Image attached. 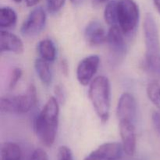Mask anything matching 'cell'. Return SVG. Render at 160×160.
Instances as JSON below:
<instances>
[{"instance_id":"cell-29","label":"cell","mask_w":160,"mask_h":160,"mask_svg":"<svg viewBox=\"0 0 160 160\" xmlns=\"http://www.w3.org/2000/svg\"><path fill=\"white\" fill-rule=\"evenodd\" d=\"M153 4H154L155 8L158 11V12L160 13V0H153Z\"/></svg>"},{"instance_id":"cell-21","label":"cell","mask_w":160,"mask_h":160,"mask_svg":"<svg viewBox=\"0 0 160 160\" xmlns=\"http://www.w3.org/2000/svg\"><path fill=\"white\" fill-rule=\"evenodd\" d=\"M22 75H23V70L20 67H15L12 70V73H11L9 81V88L10 90L15 88L16 86L17 85L18 82L20 81Z\"/></svg>"},{"instance_id":"cell-31","label":"cell","mask_w":160,"mask_h":160,"mask_svg":"<svg viewBox=\"0 0 160 160\" xmlns=\"http://www.w3.org/2000/svg\"><path fill=\"white\" fill-rule=\"evenodd\" d=\"M95 2H96L97 3H104L106 2L109 1V0H95Z\"/></svg>"},{"instance_id":"cell-20","label":"cell","mask_w":160,"mask_h":160,"mask_svg":"<svg viewBox=\"0 0 160 160\" xmlns=\"http://www.w3.org/2000/svg\"><path fill=\"white\" fill-rule=\"evenodd\" d=\"M145 67L148 72L160 78V57L145 59Z\"/></svg>"},{"instance_id":"cell-22","label":"cell","mask_w":160,"mask_h":160,"mask_svg":"<svg viewBox=\"0 0 160 160\" xmlns=\"http://www.w3.org/2000/svg\"><path fill=\"white\" fill-rule=\"evenodd\" d=\"M66 0H47V9L50 13H56L64 6Z\"/></svg>"},{"instance_id":"cell-3","label":"cell","mask_w":160,"mask_h":160,"mask_svg":"<svg viewBox=\"0 0 160 160\" xmlns=\"http://www.w3.org/2000/svg\"><path fill=\"white\" fill-rule=\"evenodd\" d=\"M37 90L34 84H30L21 95H7L1 98V110L6 113L24 114L29 112L37 103Z\"/></svg>"},{"instance_id":"cell-10","label":"cell","mask_w":160,"mask_h":160,"mask_svg":"<svg viewBox=\"0 0 160 160\" xmlns=\"http://www.w3.org/2000/svg\"><path fill=\"white\" fill-rule=\"evenodd\" d=\"M117 117L119 120H129L134 123L137 117V102L132 94L124 92L120 97L117 106Z\"/></svg>"},{"instance_id":"cell-18","label":"cell","mask_w":160,"mask_h":160,"mask_svg":"<svg viewBox=\"0 0 160 160\" xmlns=\"http://www.w3.org/2000/svg\"><path fill=\"white\" fill-rule=\"evenodd\" d=\"M105 21L110 27L118 25L117 23V0H111L107 3L104 10Z\"/></svg>"},{"instance_id":"cell-11","label":"cell","mask_w":160,"mask_h":160,"mask_svg":"<svg viewBox=\"0 0 160 160\" xmlns=\"http://www.w3.org/2000/svg\"><path fill=\"white\" fill-rule=\"evenodd\" d=\"M119 130L123 151L128 156H134L137 144L134 123L129 120H119Z\"/></svg>"},{"instance_id":"cell-32","label":"cell","mask_w":160,"mask_h":160,"mask_svg":"<svg viewBox=\"0 0 160 160\" xmlns=\"http://www.w3.org/2000/svg\"><path fill=\"white\" fill-rule=\"evenodd\" d=\"M12 1L15 2H17V3H20V2H21L22 0H12Z\"/></svg>"},{"instance_id":"cell-9","label":"cell","mask_w":160,"mask_h":160,"mask_svg":"<svg viewBox=\"0 0 160 160\" xmlns=\"http://www.w3.org/2000/svg\"><path fill=\"white\" fill-rule=\"evenodd\" d=\"M124 152L119 142H106L89 153L84 160H118Z\"/></svg>"},{"instance_id":"cell-25","label":"cell","mask_w":160,"mask_h":160,"mask_svg":"<svg viewBox=\"0 0 160 160\" xmlns=\"http://www.w3.org/2000/svg\"><path fill=\"white\" fill-rule=\"evenodd\" d=\"M55 98L58 100L59 103L63 104L66 100V93L64 92L63 88L61 85H56L54 88Z\"/></svg>"},{"instance_id":"cell-28","label":"cell","mask_w":160,"mask_h":160,"mask_svg":"<svg viewBox=\"0 0 160 160\" xmlns=\"http://www.w3.org/2000/svg\"><path fill=\"white\" fill-rule=\"evenodd\" d=\"M24 1L27 6L31 7V6H35V5H37L41 0H24Z\"/></svg>"},{"instance_id":"cell-2","label":"cell","mask_w":160,"mask_h":160,"mask_svg":"<svg viewBox=\"0 0 160 160\" xmlns=\"http://www.w3.org/2000/svg\"><path fill=\"white\" fill-rule=\"evenodd\" d=\"M88 95L97 116L102 123L109 118L111 106V84L106 77L98 76L89 86Z\"/></svg>"},{"instance_id":"cell-4","label":"cell","mask_w":160,"mask_h":160,"mask_svg":"<svg viewBox=\"0 0 160 160\" xmlns=\"http://www.w3.org/2000/svg\"><path fill=\"white\" fill-rule=\"evenodd\" d=\"M117 23L124 35L134 32L140 17L139 7L134 0H117Z\"/></svg>"},{"instance_id":"cell-30","label":"cell","mask_w":160,"mask_h":160,"mask_svg":"<svg viewBox=\"0 0 160 160\" xmlns=\"http://www.w3.org/2000/svg\"><path fill=\"white\" fill-rule=\"evenodd\" d=\"M83 1H84V0H70L72 4L74 5V6H78V5L81 4V3L83 2Z\"/></svg>"},{"instance_id":"cell-17","label":"cell","mask_w":160,"mask_h":160,"mask_svg":"<svg viewBox=\"0 0 160 160\" xmlns=\"http://www.w3.org/2000/svg\"><path fill=\"white\" fill-rule=\"evenodd\" d=\"M17 15L13 9L9 6H2L0 9V28H9L17 23Z\"/></svg>"},{"instance_id":"cell-13","label":"cell","mask_w":160,"mask_h":160,"mask_svg":"<svg viewBox=\"0 0 160 160\" xmlns=\"http://www.w3.org/2000/svg\"><path fill=\"white\" fill-rule=\"evenodd\" d=\"M0 49L2 52H10L21 54L23 52V43L20 37L12 32L2 29L0 33Z\"/></svg>"},{"instance_id":"cell-27","label":"cell","mask_w":160,"mask_h":160,"mask_svg":"<svg viewBox=\"0 0 160 160\" xmlns=\"http://www.w3.org/2000/svg\"><path fill=\"white\" fill-rule=\"evenodd\" d=\"M61 70H62V73L64 75H68L69 73V65H68V62L66 59H62L61 61Z\"/></svg>"},{"instance_id":"cell-23","label":"cell","mask_w":160,"mask_h":160,"mask_svg":"<svg viewBox=\"0 0 160 160\" xmlns=\"http://www.w3.org/2000/svg\"><path fill=\"white\" fill-rule=\"evenodd\" d=\"M57 160H74L70 148L66 145L59 147L58 149Z\"/></svg>"},{"instance_id":"cell-26","label":"cell","mask_w":160,"mask_h":160,"mask_svg":"<svg viewBox=\"0 0 160 160\" xmlns=\"http://www.w3.org/2000/svg\"><path fill=\"white\" fill-rule=\"evenodd\" d=\"M152 121L153 127L157 132V134L160 136V110L155 111L152 114Z\"/></svg>"},{"instance_id":"cell-16","label":"cell","mask_w":160,"mask_h":160,"mask_svg":"<svg viewBox=\"0 0 160 160\" xmlns=\"http://www.w3.org/2000/svg\"><path fill=\"white\" fill-rule=\"evenodd\" d=\"M1 160H21L20 147L15 142H5L1 147Z\"/></svg>"},{"instance_id":"cell-14","label":"cell","mask_w":160,"mask_h":160,"mask_svg":"<svg viewBox=\"0 0 160 160\" xmlns=\"http://www.w3.org/2000/svg\"><path fill=\"white\" fill-rule=\"evenodd\" d=\"M34 69L39 79L44 85L48 86L52 84V73L50 68L49 62L40 57L38 58L34 61Z\"/></svg>"},{"instance_id":"cell-8","label":"cell","mask_w":160,"mask_h":160,"mask_svg":"<svg viewBox=\"0 0 160 160\" xmlns=\"http://www.w3.org/2000/svg\"><path fill=\"white\" fill-rule=\"evenodd\" d=\"M106 42L112 59L117 60L123 59L127 52V44L124 34L118 25L110 27L107 33Z\"/></svg>"},{"instance_id":"cell-15","label":"cell","mask_w":160,"mask_h":160,"mask_svg":"<svg viewBox=\"0 0 160 160\" xmlns=\"http://www.w3.org/2000/svg\"><path fill=\"white\" fill-rule=\"evenodd\" d=\"M37 49L42 59L49 62H52L56 59V48L51 39L45 38L40 41L37 45Z\"/></svg>"},{"instance_id":"cell-19","label":"cell","mask_w":160,"mask_h":160,"mask_svg":"<svg viewBox=\"0 0 160 160\" xmlns=\"http://www.w3.org/2000/svg\"><path fill=\"white\" fill-rule=\"evenodd\" d=\"M148 98L160 110V84L156 81H152L147 86Z\"/></svg>"},{"instance_id":"cell-5","label":"cell","mask_w":160,"mask_h":160,"mask_svg":"<svg viewBox=\"0 0 160 160\" xmlns=\"http://www.w3.org/2000/svg\"><path fill=\"white\" fill-rule=\"evenodd\" d=\"M145 59L160 57V38L157 23L151 13H147L143 23Z\"/></svg>"},{"instance_id":"cell-1","label":"cell","mask_w":160,"mask_h":160,"mask_svg":"<svg viewBox=\"0 0 160 160\" xmlns=\"http://www.w3.org/2000/svg\"><path fill=\"white\" fill-rule=\"evenodd\" d=\"M59 102L55 96L50 97L36 117L34 129L36 136L45 147L52 146L59 126Z\"/></svg>"},{"instance_id":"cell-12","label":"cell","mask_w":160,"mask_h":160,"mask_svg":"<svg viewBox=\"0 0 160 160\" xmlns=\"http://www.w3.org/2000/svg\"><path fill=\"white\" fill-rule=\"evenodd\" d=\"M84 37L89 45L92 46H98L106 42L107 34L104 27L99 21L92 20L86 26Z\"/></svg>"},{"instance_id":"cell-24","label":"cell","mask_w":160,"mask_h":160,"mask_svg":"<svg viewBox=\"0 0 160 160\" xmlns=\"http://www.w3.org/2000/svg\"><path fill=\"white\" fill-rule=\"evenodd\" d=\"M30 160H48L47 153L42 148H36L33 152Z\"/></svg>"},{"instance_id":"cell-7","label":"cell","mask_w":160,"mask_h":160,"mask_svg":"<svg viewBox=\"0 0 160 160\" xmlns=\"http://www.w3.org/2000/svg\"><path fill=\"white\" fill-rule=\"evenodd\" d=\"M100 58L97 55H92L80 61L77 67V79L81 85L90 84L94 76L98 71Z\"/></svg>"},{"instance_id":"cell-6","label":"cell","mask_w":160,"mask_h":160,"mask_svg":"<svg viewBox=\"0 0 160 160\" xmlns=\"http://www.w3.org/2000/svg\"><path fill=\"white\" fill-rule=\"evenodd\" d=\"M46 22V13L42 7L33 9L20 27V32L27 37H34L40 34Z\"/></svg>"}]
</instances>
